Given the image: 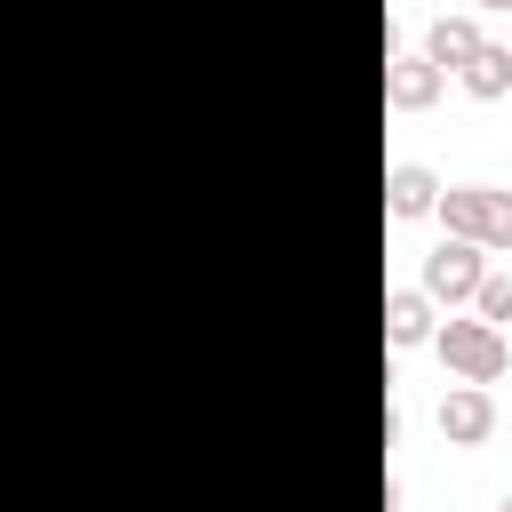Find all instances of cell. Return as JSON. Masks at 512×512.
<instances>
[{
    "label": "cell",
    "instance_id": "cell-8",
    "mask_svg": "<svg viewBox=\"0 0 512 512\" xmlns=\"http://www.w3.org/2000/svg\"><path fill=\"white\" fill-rule=\"evenodd\" d=\"M480 40H488V32H480L472 16H432V32H424V64H440V72H464Z\"/></svg>",
    "mask_w": 512,
    "mask_h": 512
},
{
    "label": "cell",
    "instance_id": "cell-1",
    "mask_svg": "<svg viewBox=\"0 0 512 512\" xmlns=\"http://www.w3.org/2000/svg\"><path fill=\"white\" fill-rule=\"evenodd\" d=\"M432 216L472 248H512V192L504 184H440Z\"/></svg>",
    "mask_w": 512,
    "mask_h": 512
},
{
    "label": "cell",
    "instance_id": "cell-3",
    "mask_svg": "<svg viewBox=\"0 0 512 512\" xmlns=\"http://www.w3.org/2000/svg\"><path fill=\"white\" fill-rule=\"evenodd\" d=\"M480 256H488V248H472V240H456V232H448V240L424 256V280H416V288H424L432 304H448V312H456V304H472V288H480V272H488Z\"/></svg>",
    "mask_w": 512,
    "mask_h": 512
},
{
    "label": "cell",
    "instance_id": "cell-10",
    "mask_svg": "<svg viewBox=\"0 0 512 512\" xmlns=\"http://www.w3.org/2000/svg\"><path fill=\"white\" fill-rule=\"evenodd\" d=\"M472 312H480L488 328H504V320H512V280H504V272H480V288H472Z\"/></svg>",
    "mask_w": 512,
    "mask_h": 512
},
{
    "label": "cell",
    "instance_id": "cell-11",
    "mask_svg": "<svg viewBox=\"0 0 512 512\" xmlns=\"http://www.w3.org/2000/svg\"><path fill=\"white\" fill-rule=\"evenodd\" d=\"M472 8H512V0H472Z\"/></svg>",
    "mask_w": 512,
    "mask_h": 512
},
{
    "label": "cell",
    "instance_id": "cell-9",
    "mask_svg": "<svg viewBox=\"0 0 512 512\" xmlns=\"http://www.w3.org/2000/svg\"><path fill=\"white\" fill-rule=\"evenodd\" d=\"M456 80H464V96H472V104L512 96V48H504V40H480V48H472V64H464Z\"/></svg>",
    "mask_w": 512,
    "mask_h": 512
},
{
    "label": "cell",
    "instance_id": "cell-6",
    "mask_svg": "<svg viewBox=\"0 0 512 512\" xmlns=\"http://www.w3.org/2000/svg\"><path fill=\"white\" fill-rule=\"evenodd\" d=\"M432 328H440V312H432L424 288H392V296H384V344H392V352L432 344Z\"/></svg>",
    "mask_w": 512,
    "mask_h": 512
},
{
    "label": "cell",
    "instance_id": "cell-2",
    "mask_svg": "<svg viewBox=\"0 0 512 512\" xmlns=\"http://www.w3.org/2000/svg\"><path fill=\"white\" fill-rule=\"evenodd\" d=\"M432 352H440V368H448L456 384H496L504 360H512V352H504V328H488L480 312H464V320L448 312V320L432 328Z\"/></svg>",
    "mask_w": 512,
    "mask_h": 512
},
{
    "label": "cell",
    "instance_id": "cell-4",
    "mask_svg": "<svg viewBox=\"0 0 512 512\" xmlns=\"http://www.w3.org/2000/svg\"><path fill=\"white\" fill-rule=\"evenodd\" d=\"M432 424H440V440H448V448H480V440L496 432V400H488V384H448Z\"/></svg>",
    "mask_w": 512,
    "mask_h": 512
},
{
    "label": "cell",
    "instance_id": "cell-12",
    "mask_svg": "<svg viewBox=\"0 0 512 512\" xmlns=\"http://www.w3.org/2000/svg\"><path fill=\"white\" fill-rule=\"evenodd\" d=\"M496 512H512V496H504V504H496Z\"/></svg>",
    "mask_w": 512,
    "mask_h": 512
},
{
    "label": "cell",
    "instance_id": "cell-7",
    "mask_svg": "<svg viewBox=\"0 0 512 512\" xmlns=\"http://www.w3.org/2000/svg\"><path fill=\"white\" fill-rule=\"evenodd\" d=\"M432 200H440V176H432V168H416V160H400V168H384V208H392L400 224H416V216H432Z\"/></svg>",
    "mask_w": 512,
    "mask_h": 512
},
{
    "label": "cell",
    "instance_id": "cell-5",
    "mask_svg": "<svg viewBox=\"0 0 512 512\" xmlns=\"http://www.w3.org/2000/svg\"><path fill=\"white\" fill-rule=\"evenodd\" d=\"M440 88H448V72H440V64H424V48L384 56V104H392V112H432V104H440Z\"/></svg>",
    "mask_w": 512,
    "mask_h": 512
}]
</instances>
